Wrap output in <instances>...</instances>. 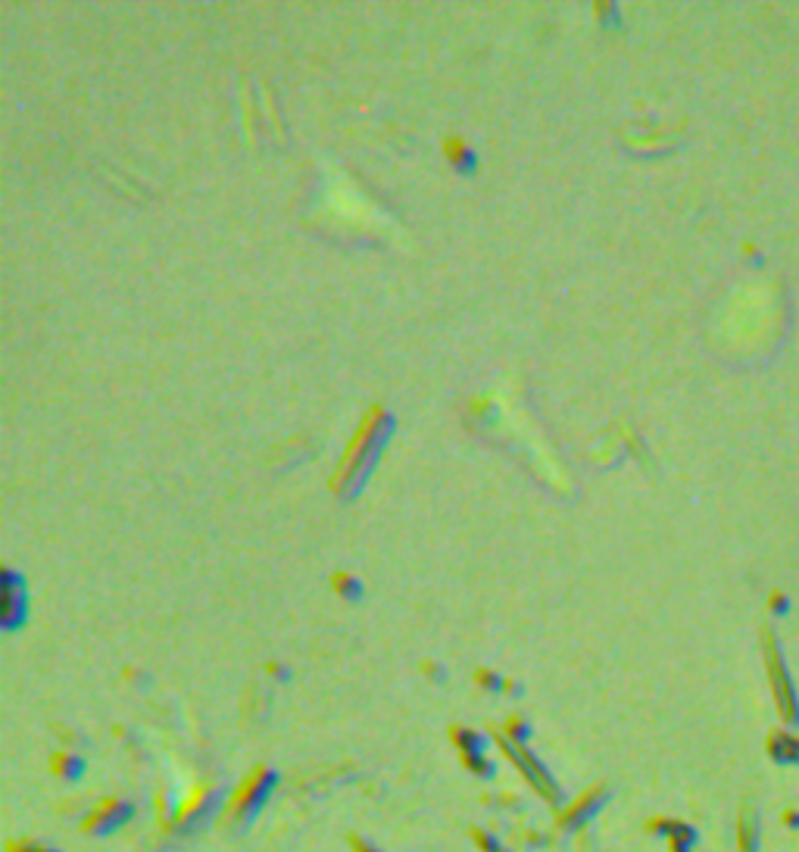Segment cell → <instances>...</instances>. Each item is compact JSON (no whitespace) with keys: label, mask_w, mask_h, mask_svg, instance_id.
Wrapping results in <instances>:
<instances>
[{"label":"cell","mask_w":799,"mask_h":852,"mask_svg":"<svg viewBox=\"0 0 799 852\" xmlns=\"http://www.w3.org/2000/svg\"><path fill=\"white\" fill-rule=\"evenodd\" d=\"M444 150H447V160H450V166L459 172V175H475L478 172V153L462 141V138H450L447 144H444Z\"/></svg>","instance_id":"ba28073f"},{"label":"cell","mask_w":799,"mask_h":852,"mask_svg":"<svg viewBox=\"0 0 799 852\" xmlns=\"http://www.w3.org/2000/svg\"><path fill=\"white\" fill-rule=\"evenodd\" d=\"M481 843H484V852H506V849H503V846H500L497 840H491V837H487V834H481Z\"/></svg>","instance_id":"2e32d148"},{"label":"cell","mask_w":799,"mask_h":852,"mask_svg":"<svg viewBox=\"0 0 799 852\" xmlns=\"http://www.w3.org/2000/svg\"><path fill=\"white\" fill-rule=\"evenodd\" d=\"M29 597H25V581L13 572V568H4V628L16 631L25 615H29Z\"/></svg>","instance_id":"5b68a950"},{"label":"cell","mask_w":799,"mask_h":852,"mask_svg":"<svg viewBox=\"0 0 799 852\" xmlns=\"http://www.w3.org/2000/svg\"><path fill=\"white\" fill-rule=\"evenodd\" d=\"M478 678H481V687H487V690H497V693H500V690L506 687V684H503V678L491 675V671H481Z\"/></svg>","instance_id":"5bb4252c"},{"label":"cell","mask_w":799,"mask_h":852,"mask_svg":"<svg viewBox=\"0 0 799 852\" xmlns=\"http://www.w3.org/2000/svg\"><path fill=\"white\" fill-rule=\"evenodd\" d=\"M768 609L775 612V615L784 612V609H787V593H784V590H771V593H768Z\"/></svg>","instance_id":"4fadbf2b"},{"label":"cell","mask_w":799,"mask_h":852,"mask_svg":"<svg viewBox=\"0 0 799 852\" xmlns=\"http://www.w3.org/2000/svg\"><path fill=\"white\" fill-rule=\"evenodd\" d=\"M331 584H334V590H338V597H344L350 603H363V597H366V587H363V581H359L356 575L338 572Z\"/></svg>","instance_id":"30bf717a"},{"label":"cell","mask_w":799,"mask_h":852,"mask_svg":"<svg viewBox=\"0 0 799 852\" xmlns=\"http://www.w3.org/2000/svg\"><path fill=\"white\" fill-rule=\"evenodd\" d=\"M394 428H397V422H394V416L384 406H372L366 412L363 425L356 428V437L344 450L341 469L334 472V481H331V487L338 490L344 500L359 497V490L369 484L381 453L388 450V444H391Z\"/></svg>","instance_id":"6da1fadb"},{"label":"cell","mask_w":799,"mask_h":852,"mask_svg":"<svg viewBox=\"0 0 799 852\" xmlns=\"http://www.w3.org/2000/svg\"><path fill=\"white\" fill-rule=\"evenodd\" d=\"M456 743H459V750H462V756H466V765L472 768V771H478L481 778H491L494 774V765L484 759V737L478 734V731H456Z\"/></svg>","instance_id":"52a82bcc"},{"label":"cell","mask_w":799,"mask_h":852,"mask_svg":"<svg viewBox=\"0 0 799 852\" xmlns=\"http://www.w3.org/2000/svg\"><path fill=\"white\" fill-rule=\"evenodd\" d=\"M132 815H135V806H132V803H122V799H107V803L97 806V809L88 815L85 828H88L91 834H100V837H103V834L119 831L122 824L132 821Z\"/></svg>","instance_id":"8992f818"},{"label":"cell","mask_w":799,"mask_h":852,"mask_svg":"<svg viewBox=\"0 0 799 852\" xmlns=\"http://www.w3.org/2000/svg\"><path fill=\"white\" fill-rule=\"evenodd\" d=\"M762 650H765L768 681H771V690H775V700H778L781 718L787 721V725H796L799 709H796L793 684H790V675H787L784 656H781V650H778V640H775V634H771V628H765V631H762Z\"/></svg>","instance_id":"7a4b0ae2"},{"label":"cell","mask_w":799,"mask_h":852,"mask_svg":"<svg viewBox=\"0 0 799 852\" xmlns=\"http://www.w3.org/2000/svg\"><path fill=\"white\" fill-rule=\"evenodd\" d=\"M19 852H57L54 846H41V843H25Z\"/></svg>","instance_id":"e0dca14e"},{"label":"cell","mask_w":799,"mask_h":852,"mask_svg":"<svg viewBox=\"0 0 799 852\" xmlns=\"http://www.w3.org/2000/svg\"><path fill=\"white\" fill-rule=\"evenodd\" d=\"M597 19L606 25V22H618V10L615 4H597Z\"/></svg>","instance_id":"9a60e30c"},{"label":"cell","mask_w":799,"mask_h":852,"mask_svg":"<svg viewBox=\"0 0 799 852\" xmlns=\"http://www.w3.org/2000/svg\"><path fill=\"white\" fill-rule=\"evenodd\" d=\"M503 746H506V753L525 768L528 781H531L540 793H544V799H559V787L550 781V771H547L544 765H540V762L528 753V746H525V743H515V740L503 737Z\"/></svg>","instance_id":"277c9868"},{"label":"cell","mask_w":799,"mask_h":852,"mask_svg":"<svg viewBox=\"0 0 799 852\" xmlns=\"http://www.w3.org/2000/svg\"><path fill=\"white\" fill-rule=\"evenodd\" d=\"M54 768L63 774V778H82V768H85V762L79 759V756H57L54 759Z\"/></svg>","instance_id":"7c38bea8"},{"label":"cell","mask_w":799,"mask_h":852,"mask_svg":"<svg viewBox=\"0 0 799 852\" xmlns=\"http://www.w3.org/2000/svg\"><path fill=\"white\" fill-rule=\"evenodd\" d=\"M600 803H603V793H587V796H581L578 803L562 815V824H565V828H581V824L597 812Z\"/></svg>","instance_id":"9c48e42d"},{"label":"cell","mask_w":799,"mask_h":852,"mask_svg":"<svg viewBox=\"0 0 799 852\" xmlns=\"http://www.w3.org/2000/svg\"><path fill=\"white\" fill-rule=\"evenodd\" d=\"M275 784H278L275 771L260 768L253 774V778L241 787V793L235 796V818H238V824H250L256 815H260V809L269 803V793H272Z\"/></svg>","instance_id":"3957f363"},{"label":"cell","mask_w":799,"mask_h":852,"mask_svg":"<svg viewBox=\"0 0 799 852\" xmlns=\"http://www.w3.org/2000/svg\"><path fill=\"white\" fill-rule=\"evenodd\" d=\"M740 250H743V253H750V256H759V247H756V244H750V241H746Z\"/></svg>","instance_id":"ac0fdd59"},{"label":"cell","mask_w":799,"mask_h":852,"mask_svg":"<svg viewBox=\"0 0 799 852\" xmlns=\"http://www.w3.org/2000/svg\"><path fill=\"white\" fill-rule=\"evenodd\" d=\"M771 753H775V759H781V762H799V740H793L787 734L771 737Z\"/></svg>","instance_id":"8fae6325"}]
</instances>
